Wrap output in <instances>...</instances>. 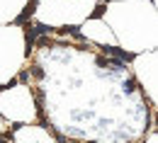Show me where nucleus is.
<instances>
[{"instance_id":"nucleus-1","label":"nucleus","mask_w":158,"mask_h":143,"mask_svg":"<svg viewBox=\"0 0 158 143\" xmlns=\"http://www.w3.org/2000/svg\"><path fill=\"white\" fill-rule=\"evenodd\" d=\"M105 20L129 51L153 49L156 5L153 0H114L105 7Z\"/></svg>"},{"instance_id":"nucleus-2","label":"nucleus","mask_w":158,"mask_h":143,"mask_svg":"<svg viewBox=\"0 0 158 143\" xmlns=\"http://www.w3.org/2000/svg\"><path fill=\"white\" fill-rule=\"evenodd\" d=\"M98 0H37L34 15L46 24H76L93 12Z\"/></svg>"},{"instance_id":"nucleus-3","label":"nucleus","mask_w":158,"mask_h":143,"mask_svg":"<svg viewBox=\"0 0 158 143\" xmlns=\"http://www.w3.org/2000/svg\"><path fill=\"white\" fill-rule=\"evenodd\" d=\"M27 0H0V22H10L22 12Z\"/></svg>"},{"instance_id":"nucleus-4","label":"nucleus","mask_w":158,"mask_h":143,"mask_svg":"<svg viewBox=\"0 0 158 143\" xmlns=\"http://www.w3.org/2000/svg\"><path fill=\"white\" fill-rule=\"evenodd\" d=\"M110 2H114V0H110Z\"/></svg>"}]
</instances>
